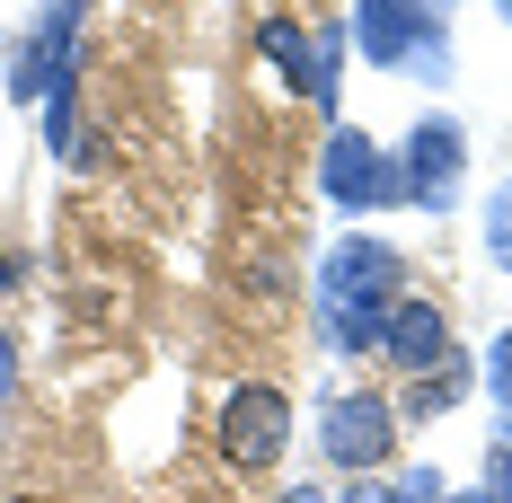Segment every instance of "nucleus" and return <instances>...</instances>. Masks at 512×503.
<instances>
[{
  "label": "nucleus",
  "instance_id": "18",
  "mask_svg": "<svg viewBox=\"0 0 512 503\" xmlns=\"http://www.w3.org/2000/svg\"><path fill=\"white\" fill-rule=\"evenodd\" d=\"M345 503H407V495H398V486H371V477H354V495H345Z\"/></svg>",
  "mask_w": 512,
  "mask_h": 503
},
{
  "label": "nucleus",
  "instance_id": "21",
  "mask_svg": "<svg viewBox=\"0 0 512 503\" xmlns=\"http://www.w3.org/2000/svg\"><path fill=\"white\" fill-rule=\"evenodd\" d=\"M495 442H504V451H512V398H504V424H495Z\"/></svg>",
  "mask_w": 512,
  "mask_h": 503
},
{
  "label": "nucleus",
  "instance_id": "23",
  "mask_svg": "<svg viewBox=\"0 0 512 503\" xmlns=\"http://www.w3.org/2000/svg\"><path fill=\"white\" fill-rule=\"evenodd\" d=\"M442 503H477V495H442Z\"/></svg>",
  "mask_w": 512,
  "mask_h": 503
},
{
  "label": "nucleus",
  "instance_id": "7",
  "mask_svg": "<svg viewBox=\"0 0 512 503\" xmlns=\"http://www.w3.org/2000/svg\"><path fill=\"white\" fill-rule=\"evenodd\" d=\"M380 362H398V371H442L451 362V318L424 301V292H398L389 301V318H380Z\"/></svg>",
  "mask_w": 512,
  "mask_h": 503
},
{
  "label": "nucleus",
  "instance_id": "14",
  "mask_svg": "<svg viewBox=\"0 0 512 503\" xmlns=\"http://www.w3.org/2000/svg\"><path fill=\"white\" fill-rule=\"evenodd\" d=\"M407 62H415V71H424V80H442V71H451V27L433 18V27L415 36V53H407Z\"/></svg>",
  "mask_w": 512,
  "mask_h": 503
},
{
  "label": "nucleus",
  "instance_id": "3",
  "mask_svg": "<svg viewBox=\"0 0 512 503\" xmlns=\"http://www.w3.org/2000/svg\"><path fill=\"white\" fill-rule=\"evenodd\" d=\"M318 451L336 459V468H354V477L389 468V451H398V406L371 398V389H354V398H327V415H318Z\"/></svg>",
  "mask_w": 512,
  "mask_h": 503
},
{
  "label": "nucleus",
  "instance_id": "19",
  "mask_svg": "<svg viewBox=\"0 0 512 503\" xmlns=\"http://www.w3.org/2000/svg\"><path fill=\"white\" fill-rule=\"evenodd\" d=\"M9 380H18V345L0 336V398H9Z\"/></svg>",
  "mask_w": 512,
  "mask_h": 503
},
{
  "label": "nucleus",
  "instance_id": "1",
  "mask_svg": "<svg viewBox=\"0 0 512 503\" xmlns=\"http://www.w3.org/2000/svg\"><path fill=\"white\" fill-rule=\"evenodd\" d=\"M212 442L230 468H274L283 442H292V398L274 389V380H239L230 398H221V424H212Z\"/></svg>",
  "mask_w": 512,
  "mask_h": 503
},
{
  "label": "nucleus",
  "instance_id": "4",
  "mask_svg": "<svg viewBox=\"0 0 512 503\" xmlns=\"http://www.w3.org/2000/svg\"><path fill=\"white\" fill-rule=\"evenodd\" d=\"M80 9L89 0H36V36L18 45V62H9V98L45 106L62 80H71V45H80Z\"/></svg>",
  "mask_w": 512,
  "mask_h": 503
},
{
  "label": "nucleus",
  "instance_id": "22",
  "mask_svg": "<svg viewBox=\"0 0 512 503\" xmlns=\"http://www.w3.org/2000/svg\"><path fill=\"white\" fill-rule=\"evenodd\" d=\"M9 283H18V265H9V256H0V292H9Z\"/></svg>",
  "mask_w": 512,
  "mask_h": 503
},
{
  "label": "nucleus",
  "instance_id": "8",
  "mask_svg": "<svg viewBox=\"0 0 512 503\" xmlns=\"http://www.w3.org/2000/svg\"><path fill=\"white\" fill-rule=\"evenodd\" d=\"M433 18H442V9H424V0H354V18H345V36H354V45L371 53L380 71H398V62L415 53V36H424Z\"/></svg>",
  "mask_w": 512,
  "mask_h": 503
},
{
  "label": "nucleus",
  "instance_id": "2",
  "mask_svg": "<svg viewBox=\"0 0 512 503\" xmlns=\"http://www.w3.org/2000/svg\"><path fill=\"white\" fill-rule=\"evenodd\" d=\"M318 186H327V203H345V212H380V203H407V177L389 168V151H380L362 124L327 133V151H318Z\"/></svg>",
  "mask_w": 512,
  "mask_h": 503
},
{
  "label": "nucleus",
  "instance_id": "16",
  "mask_svg": "<svg viewBox=\"0 0 512 503\" xmlns=\"http://www.w3.org/2000/svg\"><path fill=\"white\" fill-rule=\"evenodd\" d=\"M398 495H407V503H442L451 486H442V468H407V477H398Z\"/></svg>",
  "mask_w": 512,
  "mask_h": 503
},
{
  "label": "nucleus",
  "instance_id": "15",
  "mask_svg": "<svg viewBox=\"0 0 512 503\" xmlns=\"http://www.w3.org/2000/svg\"><path fill=\"white\" fill-rule=\"evenodd\" d=\"M477 503H512V451H504V442L486 451V486H477Z\"/></svg>",
  "mask_w": 512,
  "mask_h": 503
},
{
  "label": "nucleus",
  "instance_id": "10",
  "mask_svg": "<svg viewBox=\"0 0 512 503\" xmlns=\"http://www.w3.org/2000/svg\"><path fill=\"white\" fill-rule=\"evenodd\" d=\"M468 398V362L451 353L442 371H415L407 380V398H398V415H442V406H460Z\"/></svg>",
  "mask_w": 512,
  "mask_h": 503
},
{
  "label": "nucleus",
  "instance_id": "9",
  "mask_svg": "<svg viewBox=\"0 0 512 503\" xmlns=\"http://www.w3.org/2000/svg\"><path fill=\"white\" fill-rule=\"evenodd\" d=\"M45 151L62 159V168H89V159H98V133H89V115H80V98H71V80L45 98Z\"/></svg>",
  "mask_w": 512,
  "mask_h": 503
},
{
  "label": "nucleus",
  "instance_id": "5",
  "mask_svg": "<svg viewBox=\"0 0 512 503\" xmlns=\"http://www.w3.org/2000/svg\"><path fill=\"white\" fill-rule=\"evenodd\" d=\"M407 203H424V212H451L460 203V177H468V133L451 124V115H415L407 133Z\"/></svg>",
  "mask_w": 512,
  "mask_h": 503
},
{
  "label": "nucleus",
  "instance_id": "13",
  "mask_svg": "<svg viewBox=\"0 0 512 503\" xmlns=\"http://www.w3.org/2000/svg\"><path fill=\"white\" fill-rule=\"evenodd\" d=\"M486 256H495V265L512 274V177L495 186V195H486Z\"/></svg>",
  "mask_w": 512,
  "mask_h": 503
},
{
  "label": "nucleus",
  "instance_id": "17",
  "mask_svg": "<svg viewBox=\"0 0 512 503\" xmlns=\"http://www.w3.org/2000/svg\"><path fill=\"white\" fill-rule=\"evenodd\" d=\"M486 380H495V398H512V336H495V353H486Z\"/></svg>",
  "mask_w": 512,
  "mask_h": 503
},
{
  "label": "nucleus",
  "instance_id": "20",
  "mask_svg": "<svg viewBox=\"0 0 512 503\" xmlns=\"http://www.w3.org/2000/svg\"><path fill=\"white\" fill-rule=\"evenodd\" d=\"M283 503H336V495H318V486H292V495H283Z\"/></svg>",
  "mask_w": 512,
  "mask_h": 503
},
{
  "label": "nucleus",
  "instance_id": "6",
  "mask_svg": "<svg viewBox=\"0 0 512 503\" xmlns=\"http://www.w3.org/2000/svg\"><path fill=\"white\" fill-rule=\"evenodd\" d=\"M398 292H407V265H398V248H380V239H345V248L327 256V274H318V309H336V301L389 309Z\"/></svg>",
  "mask_w": 512,
  "mask_h": 503
},
{
  "label": "nucleus",
  "instance_id": "11",
  "mask_svg": "<svg viewBox=\"0 0 512 503\" xmlns=\"http://www.w3.org/2000/svg\"><path fill=\"white\" fill-rule=\"evenodd\" d=\"M336 71H345V18L309 36V89H301V98H309V106H336V89H345Z\"/></svg>",
  "mask_w": 512,
  "mask_h": 503
},
{
  "label": "nucleus",
  "instance_id": "24",
  "mask_svg": "<svg viewBox=\"0 0 512 503\" xmlns=\"http://www.w3.org/2000/svg\"><path fill=\"white\" fill-rule=\"evenodd\" d=\"M495 9H504V18H512V0H495Z\"/></svg>",
  "mask_w": 512,
  "mask_h": 503
},
{
  "label": "nucleus",
  "instance_id": "12",
  "mask_svg": "<svg viewBox=\"0 0 512 503\" xmlns=\"http://www.w3.org/2000/svg\"><path fill=\"white\" fill-rule=\"evenodd\" d=\"M256 53H265L292 89H309V36L292 27V18H265V27H256Z\"/></svg>",
  "mask_w": 512,
  "mask_h": 503
}]
</instances>
